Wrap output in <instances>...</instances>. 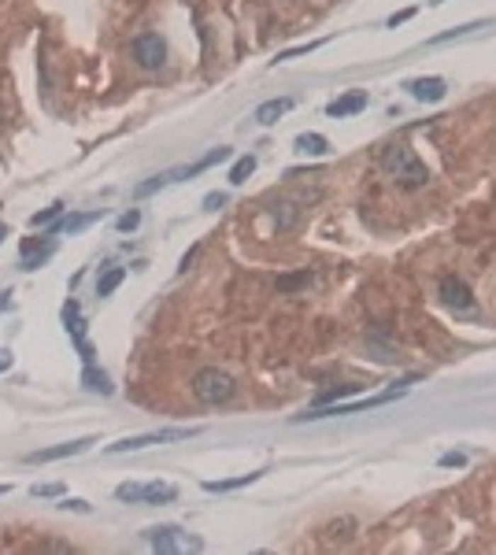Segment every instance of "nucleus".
<instances>
[{"label": "nucleus", "mask_w": 496, "mask_h": 555, "mask_svg": "<svg viewBox=\"0 0 496 555\" xmlns=\"http://www.w3.org/2000/svg\"><path fill=\"white\" fill-rule=\"evenodd\" d=\"M382 163H385V171H393L396 178H400V185H407V189H419V185L429 182V171L422 167L415 156H411V149H404V144H393V149H385Z\"/></svg>", "instance_id": "nucleus-1"}, {"label": "nucleus", "mask_w": 496, "mask_h": 555, "mask_svg": "<svg viewBox=\"0 0 496 555\" xmlns=\"http://www.w3.org/2000/svg\"><path fill=\"white\" fill-rule=\"evenodd\" d=\"M193 396L201 404H226L230 396H234V378L222 374L219 367H208L193 378Z\"/></svg>", "instance_id": "nucleus-2"}, {"label": "nucleus", "mask_w": 496, "mask_h": 555, "mask_svg": "<svg viewBox=\"0 0 496 555\" xmlns=\"http://www.w3.org/2000/svg\"><path fill=\"white\" fill-rule=\"evenodd\" d=\"M201 430L196 426H174V430H152V433H137V437H123V440H115V445H108L111 455H119V452H137V448H148V445H171V440H189L196 437Z\"/></svg>", "instance_id": "nucleus-3"}, {"label": "nucleus", "mask_w": 496, "mask_h": 555, "mask_svg": "<svg viewBox=\"0 0 496 555\" xmlns=\"http://www.w3.org/2000/svg\"><path fill=\"white\" fill-rule=\"evenodd\" d=\"M404 389H389V393H378V396H367V400H356V404H337V407H311V411L296 415V422H319V418H329V415H356V411H367V407H385L400 396Z\"/></svg>", "instance_id": "nucleus-4"}, {"label": "nucleus", "mask_w": 496, "mask_h": 555, "mask_svg": "<svg viewBox=\"0 0 496 555\" xmlns=\"http://www.w3.org/2000/svg\"><path fill=\"white\" fill-rule=\"evenodd\" d=\"M63 322H67V333H71V341H74V348H78V355H81V363H96V352H93V345L86 341V322H81V307H78V300H67L63 304Z\"/></svg>", "instance_id": "nucleus-5"}, {"label": "nucleus", "mask_w": 496, "mask_h": 555, "mask_svg": "<svg viewBox=\"0 0 496 555\" xmlns=\"http://www.w3.org/2000/svg\"><path fill=\"white\" fill-rule=\"evenodd\" d=\"M134 59L145 71H159L163 63H167V45H163L159 34H137L134 38Z\"/></svg>", "instance_id": "nucleus-6"}, {"label": "nucleus", "mask_w": 496, "mask_h": 555, "mask_svg": "<svg viewBox=\"0 0 496 555\" xmlns=\"http://www.w3.org/2000/svg\"><path fill=\"white\" fill-rule=\"evenodd\" d=\"M96 445L93 437H78V440H67V445H52V448H41V452H30L26 463H56V459H67V455H81Z\"/></svg>", "instance_id": "nucleus-7"}, {"label": "nucleus", "mask_w": 496, "mask_h": 555, "mask_svg": "<svg viewBox=\"0 0 496 555\" xmlns=\"http://www.w3.org/2000/svg\"><path fill=\"white\" fill-rule=\"evenodd\" d=\"M441 300L449 304V307H456V311H467V307H474V297H470L467 282H463V278H456V274L441 278Z\"/></svg>", "instance_id": "nucleus-8"}, {"label": "nucleus", "mask_w": 496, "mask_h": 555, "mask_svg": "<svg viewBox=\"0 0 496 555\" xmlns=\"http://www.w3.org/2000/svg\"><path fill=\"white\" fill-rule=\"evenodd\" d=\"M367 101H371V96L363 93V89H349L344 96H337V101H329V104H326V115H329V119H349V115H359V111L367 108Z\"/></svg>", "instance_id": "nucleus-9"}, {"label": "nucleus", "mask_w": 496, "mask_h": 555, "mask_svg": "<svg viewBox=\"0 0 496 555\" xmlns=\"http://www.w3.org/2000/svg\"><path fill=\"white\" fill-rule=\"evenodd\" d=\"M407 89L415 101H426V104H437L449 96V81L444 78H415V81H407Z\"/></svg>", "instance_id": "nucleus-10"}, {"label": "nucleus", "mask_w": 496, "mask_h": 555, "mask_svg": "<svg viewBox=\"0 0 496 555\" xmlns=\"http://www.w3.org/2000/svg\"><path fill=\"white\" fill-rule=\"evenodd\" d=\"M230 156H234V152H230L226 144H219V149H211L204 159H196L193 167H174V178H178V182H186V178H196V174H204L211 167H219V163H226Z\"/></svg>", "instance_id": "nucleus-11"}, {"label": "nucleus", "mask_w": 496, "mask_h": 555, "mask_svg": "<svg viewBox=\"0 0 496 555\" xmlns=\"http://www.w3.org/2000/svg\"><path fill=\"white\" fill-rule=\"evenodd\" d=\"M293 104H296L293 96H274V101H267V104L256 108V122H259V126H274L278 119L286 115V111H293Z\"/></svg>", "instance_id": "nucleus-12"}, {"label": "nucleus", "mask_w": 496, "mask_h": 555, "mask_svg": "<svg viewBox=\"0 0 496 555\" xmlns=\"http://www.w3.org/2000/svg\"><path fill=\"white\" fill-rule=\"evenodd\" d=\"M81 385L89 389V393H101V396H111L115 393V385L104 370H96V363H89L86 370H81Z\"/></svg>", "instance_id": "nucleus-13"}, {"label": "nucleus", "mask_w": 496, "mask_h": 555, "mask_svg": "<svg viewBox=\"0 0 496 555\" xmlns=\"http://www.w3.org/2000/svg\"><path fill=\"white\" fill-rule=\"evenodd\" d=\"M145 537H148V544H152L156 551H178V548H181L174 526H156V530H148Z\"/></svg>", "instance_id": "nucleus-14"}, {"label": "nucleus", "mask_w": 496, "mask_h": 555, "mask_svg": "<svg viewBox=\"0 0 496 555\" xmlns=\"http://www.w3.org/2000/svg\"><path fill=\"white\" fill-rule=\"evenodd\" d=\"M171 500H178V485L171 481H148L141 493V503H171Z\"/></svg>", "instance_id": "nucleus-15"}, {"label": "nucleus", "mask_w": 496, "mask_h": 555, "mask_svg": "<svg viewBox=\"0 0 496 555\" xmlns=\"http://www.w3.org/2000/svg\"><path fill=\"white\" fill-rule=\"evenodd\" d=\"M263 478V470H256V474H241V478H226V481H204V493H234V488H244V485H252Z\"/></svg>", "instance_id": "nucleus-16"}, {"label": "nucleus", "mask_w": 496, "mask_h": 555, "mask_svg": "<svg viewBox=\"0 0 496 555\" xmlns=\"http://www.w3.org/2000/svg\"><path fill=\"white\" fill-rule=\"evenodd\" d=\"M296 152H304V156H326L329 152V141L322 134H300V137H296Z\"/></svg>", "instance_id": "nucleus-17"}, {"label": "nucleus", "mask_w": 496, "mask_h": 555, "mask_svg": "<svg viewBox=\"0 0 496 555\" xmlns=\"http://www.w3.org/2000/svg\"><path fill=\"white\" fill-rule=\"evenodd\" d=\"M171 182H178L174 171H163V174H156V178H148V182H141V185L134 189V197H137V200H145V197H152V193H159L163 185H171Z\"/></svg>", "instance_id": "nucleus-18"}, {"label": "nucleus", "mask_w": 496, "mask_h": 555, "mask_svg": "<svg viewBox=\"0 0 496 555\" xmlns=\"http://www.w3.org/2000/svg\"><path fill=\"white\" fill-rule=\"evenodd\" d=\"M123 278H126V270H123V267H111V270L101 278V282H96V297H111V292L123 285Z\"/></svg>", "instance_id": "nucleus-19"}, {"label": "nucleus", "mask_w": 496, "mask_h": 555, "mask_svg": "<svg viewBox=\"0 0 496 555\" xmlns=\"http://www.w3.org/2000/svg\"><path fill=\"white\" fill-rule=\"evenodd\" d=\"M252 171H256V156H241L234 167H230V182H234V185H244Z\"/></svg>", "instance_id": "nucleus-20"}, {"label": "nucleus", "mask_w": 496, "mask_h": 555, "mask_svg": "<svg viewBox=\"0 0 496 555\" xmlns=\"http://www.w3.org/2000/svg\"><path fill=\"white\" fill-rule=\"evenodd\" d=\"M359 389H363V385H337V389H326V393L315 396V407L334 404V400H341V396H352V393H359Z\"/></svg>", "instance_id": "nucleus-21"}, {"label": "nucleus", "mask_w": 496, "mask_h": 555, "mask_svg": "<svg viewBox=\"0 0 496 555\" xmlns=\"http://www.w3.org/2000/svg\"><path fill=\"white\" fill-rule=\"evenodd\" d=\"M308 282H311V274H308V270H300V274H286V278H278L274 285H278V292H293V289H304Z\"/></svg>", "instance_id": "nucleus-22"}, {"label": "nucleus", "mask_w": 496, "mask_h": 555, "mask_svg": "<svg viewBox=\"0 0 496 555\" xmlns=\"http://www.w3.org/2000/svg\"><path fill=\"white\" fill-rule=\"evenodd\" d=\"M60 215H63V204H52V207L38 211V215H30V226H34V230H41V226H52Z\"/></svg>", "instance_id": "nucleus-23"}, {"label": "nucleus", "mask_w": 496, "mask_h": 555, "mask_svg": "<svg viewBox=\"0 0 496 555\" xmlns=\"http://www.w3.org/2000/svg\"><path fill=\"white\" fill-rule=\"evenodd\" d=\"M96 219H101V211H93V215H71V219H63V222L56 226V230H67V234H78L81 226H89V222H96Z\"/></svg>", "instance_id": "nucleus-24"}, {"label": "nucleus", "mask_w": 496, "mask_h": 555, "mask_svg": "<svg viewBox=\"0 0 496 555\" xmlns=\"http://www.w3.org/2000/svg\"><path fill=\"white\" fill-rule=\"evenodd\" d=\"M137 226H141V211H137V207H130L126 215L115 219V230H119V234H134Z\"/></svg>", "instance_id": "nucleus-25"}, {"label": "nucleus", "mask_w": 496, "mask_h": 555, "mask_svg": "<svg viewBox=\"0 0 496 555\" xmlns=\"http://www.w3.org/2000/svg\"><path fill=\"white\" fill-rule=\"evenodd\" d=\"M485 23H467V26H456V30H449V34H437L429 45H444V41H456V38H467V34H474V30H482Z\"/></svg>", "instance_id": "nucleus-26"}, {"label": "nucleus", "mask_w": 496, "mask_h": 555, "mask_svg": "<svg viewBox=\"0 0 496 555\" xmlns=\"http://www.w3.org/2000/svg\"><path fill=\"white\" fill-rule=\"evenodd\" d=\"M326 41H308V45H296V48H286V52H278L274 59L278 63H286V59H296V56H308V52H315V48H322Z\"/></svg>", "instance_id": "nucleus-27"}, {"label": "nucleus", "mask_w": 496, "mask_h": 555, "mask_svg": "<svg viewBox=\"0 0 496 555\" xmlns=\"http://www.w3.org/2000/svg\"><path fill=\"white\" fill-rule=\"evenodd\" d=\"M141 493H145V485H137V481H123L119 488H115V496L130 500V503H141Z\"/></svg>", "instance_id": "nucleus-28"}, {"label": "nucleus", "mask_w": 496, "mask_h": 555, "mask_svg": "<svg viewBox=\"0 0 496 555\" xmlns=\"http://www.w3.org/2000/svg\"><path fill=\"white\" fill-rule=\"evenodd\" d=\"M274 219H278V226L286 230V226L296 222V207H293V204H274Z\"/></svg>", "instance_id": "nucleus-29"}, {"label": "nucleus", "mask_w": 496, "mask_h": 555, "mask_svg": "<svg viewBox=\"0 0 496 555\" xmlns=\"http://www.w3.org/2000/svg\"><path fill=\"white\" fill-rule=\"evenodd\" d=\"M30 493H34V496H63V485H60V481H52V485H34Z\"/></svg>", "instance_id": "nucleus-30"}, {"label": "nucleus", "mask_w": 496, "mask_h": 555, "mask_svg": "<svg viewBox=\"0 0 496 555\" xmlns=\"http://www.w3.org/2000/svg\"><path fill=\"white\" fill-rule=\"evenodd\" d=\"M226 200H230L226 193H208V197H204V207H208V211H219Z\"/></svg>", "instance_id": "nucleus-31"}, {"label": "nucleus", "mask_w": 496, "mask_h": 555, "mask_svg": "<svg viewBox=\"0 0 496 555\" xmlns=\"http://www.w3.org/2000/svg\"><path fill=\"white\" fill-rule=\"evenodd\" d=\"M60 508H63V511H81V515H86V511H93V508H89V503H86V500H71V496H67V500H63V503H60Z\"/></svg>", "instance_id": "nucleus-32"}, {"label": "nucleus", "mask_w": 496, "mask_h": 555, "mask_svg": "<svg viewBox=\"0 0 496 555\" xmlns=\"http://www.w3.org/2000/svg\"><path fill=\"white\" fill-rule=\"evenodd\" d=\"M467 463V455L463 452H449V455H441V467H463Z\"/></svg>", "instance_id": "nucleus-33"}, {"label": "nucleus", "mask_w": 496, "mask_h": 555, "mask_svg": "<svg viewBox=\"0 0 496 555\" xmlns=\"http://www.w3.org/2000/svg\"><path fill=\"white\" fill-rule=\"evenodd\" d=\"M411 15H415V8H404V11H396V15H389V26L396 30V26H400V23H407Z\"/></svg>", "instance_id": "nucleus-34"}, {"label": "nucleus", "mask_w": 496, "mask_h": 555, "mask_svg": "<svg viewBox=\"0 0 496 555\" xmlns=\"http://www.w3.org/2000/svg\"><path fill=\"white\" fill-rule=\"evenodd\" d=\"M196 252H201V248H189L186 256H181V267H178V270H189V263H193V259H196Z\"/></svg>", "instance_id": "nucleus-35"}, {"label": "nucleus", "mask_w": 496, "mask_h": 555, "mask_svg": "<svg viewBox=\"0 0 496 555\" xmlns=\"http://www.w3.org/2000/svg\"><path fill=\"white\" fill-rule=\"evenodd\" d=\"M11 367V355H0V370H8Z\"/></svg>", "instance_id": "nucleus-36"}, {"label": "nucleus", "mask_w": 496, "mask_h": 555, "mask_svg": "<svg viewBox=\"0 0 496 555\" xmlns=\"http://www.w3.org/2000/svg\"><path fill=\"white\" fill-rule=\"evenodd\" d=\"M4 237H8V226H4V222H0V244H4Z\"/></svg>", "instance_id": "nucleus-37"}, {"label": "nucleus", "mask_w": 496, "mask_h": 555, "mask_svg": "<svg viewBox=\"0 0 496 555\" xmlns=\"http://www.w3.org/2000/svg\"><path fill=\"white\" fill-rule=\"evenodd\" d=\"M4 493H11V485H0V496H4Z\"/></svg>", "instance_id": "nucleus-38"}]
</instances>
